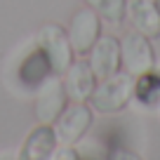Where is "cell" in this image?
Instances as JSON below:
<instances>
[{
	"instance_id": "obj_5",
	"label": "cell",
	"mask_w": 160,
	"mask_h": 160,
	"mask_svg": "<svg viewBox=\"0 0 160 160\" xmlns=\"http://www.w3.org/2000/svg\"><path fill=\"white\" fill-rule=\"evenodd\" d=\"M66 33H68L73 54H87L101 35V17L92 7H80L71 17V26Z\"/></svg>"
},
{
	"instance_id": "obj_9",
	"label": "cell",
	"mask_w": 160,
	"mask_h": 160,
	"mask_svg": "<svg viewBox=\"0 0 160 160\" xmlns=\"http://www.w3.org/2000/svg\"><path fill=\"white\" fill-rule=\"evenodd\" d=\"M57 141H59V137H57L54 125L40 122L38 127H33L28 132V137H26L24 146L19 151V158L21 160H47L54 155Z\"/></svg>"
},
{
	"instance_id": "obj_1",
	"label": "cell",
	"mask_w": 160,
	"mask_h": 160,
	"mask_svg": "<svg viewBox=\"0 0 160 160\" xmlns=\"http://www.w3.org/2000/svg\"><path fill=\"white\" fill-rule=\"evenodd\" d=\"M134 97V75L130 73H113L108 78H101L94 85V92L90 94L92 111L104 115L120 113Z\"/></svg>"
},
{
	"instance_id": "obj_11",
	"label": "cell",
	"mask_w": 160,
	"mask_h": 160,
	"mask_svg": "<svg viewBox=\"0 0 160 160\" xmlns=\"http://www.w3.org/2000/svg\"><path fill=\"white\" fill-rule=\"evenodd\" d=\"M17 73H19L21 85L28 87V90H35V87L42 85L50 75H54V73H52L50 61H47V57H45V52L40 50L38 45H35V50H31L28 54L21 59Z\"/></svg>"
},
{
	"instance_id": "obj_7",
	"label": "cell",
	"mask_w": 160,
	"mask_h": 160,
	"mask_svg": "<svg viewBox=\"0 0 160 160\" xmlns=\"http://www.w3.org/2000/svg\"><path fill=\"white\" fill-rule=\"evenodd\" d=\"M87 54H90V66L97 80L108 78L120 71V40L113 35H99V40L92 45Z\"/></svg>"
},
{
	"instance_id": "obj_13",
	"label": "cell",
	"mask_w": 160,
	"mask_h": 160,
	"mask_svg": "<svg viewBox=\"0 0 160 160\" xmlns=\"http://www.w3.org/2000/svg\"><path fill=\"white\" fill-rule=\"evenodd\" d=\"M85 2L108 24H122V19H125L127 0H85Z\"/></svg>"
},
{
	"instance_id": "obj_12",
	"label": "cell",
	"mask_w": 160,
	"mask_h": 160,
	"mask_svg": "<svg viewBox=\"0 0 160 160\" xmlns=\"http://www.w3.org/2000/svg\"><path fill=\"white\" fill-rule=\"evenodd\" d=\"M134 97L141 106H160V71L151 68L134 78Z\"/></svg>"
},
{
	"instance_id": "obj_4",
	"label": "cell",
	"mask_w": 160,
	"mask_h": 160,
	"mask_svg": "<svg viewBox=\"0 0 160 160\" xmlns=\"http://www.w3.org/2000/svg\"><path fill=\"white\" fill-rule=\"evenodd\" d=\"M66 106H68V94H66V87H64L61 75H50L42 85L35 87L33 111H35L38 122L54 125L57 118L64 113Z\"/></svg>"
},
{
	"instance_id": "obj_3",
	"label": "cell",
	"mask_w": 160,
	"mask_h": 160,
	"mask_svg": "<svg viewBox=\"0 0 160 160\" xmlns=\"http://www.w3.org/2000/svg\"><path fill=\"white\" fill-rule=\"evenodd\" d=\"M38 47L45 52L47 61L54 75H64L73 61V47H71L68 33L59 24H45L38 31Z\"/></svg>"
},
{
	"instance_id": "obj_10",
	"label": "cell",
	"mask_w": 160,
	"mask_h": 160,
	"mask_svg": "<svg viewBox=\"0 0 160 160\" xmlns=\"http://www.w3.org/2000/svg\"><path fill=\"white\" fill-rule=\"evenodd\" d=\"M125 17L130 19L132 28L144 33L146 38H160V10L153 0H130Z\"/></svg>"
},
{
	"instance_id": "obj_2",
	"label": "cell",
	"mask_w": 160,
	"mask_h": 160,
	"mask_svg": "<svg viewBox=\"0 0 160 160\" xmlns=\"http://www.w3.org/2000/svg\"><path fill=\"white\" fill-rule=\"evenodd\" d=\"M120 68L134 78L155 68V50L151 45V38H146L139 31L122 35V40H120Z\"/></svg>"
},
{
	"instance_id": "obj_14",
	"label": "cell",
	"mask_w": 160,
	"mask_h": 160,
	"mask_svg": "<svg viewBox=\"0 0 160 160\" xmlns=\"http://www.w3.org/2000/svg\"><path fill=\"white\" fill-rule=\"evenodd\" d=\"M153 2H155V7H158V10H160V0H153Z\"/></svg>"
},
{
	"instance_id": "obj_6",
	"label": "cell",
	"mask_w": 160,
	"mask_h": 160,
	"mask_svg": "<svg viewBox=\"0 0 160 160\" xmlns=\"http://www.w3.org/2000/svg\"><path fill=\"white\" fill-rule=\"evenodd\" d=\"M90 127H92V108L87 106V101H71V106H66L64 113L54 122L59 141L68 146L78 144L90 132Z\"/></svg>"
},
{
	"instance_id": "obj_8",
	"label": "cell",
	"mask_w": 160,
	"mask_h": 160,
	"mask_svg": "<svg viewBox=\"0 0 160 160\" xmlns=\"http://www.w3.org/2000/svg\"><path fill=\"white\" fill-rule=\"evenodd\" d=\"M61 80H64L68 101H90V94L94 92V85H97V75L92 71L90 61L85 59L71 61V66L61 75Z\"/></svg>"
}]
</instances>
